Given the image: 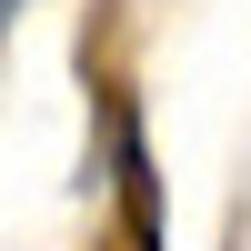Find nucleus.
<instances>
[{
    "instance_id": "f257e3e1",
    "label": "nucleus",
    "mask_w": 251,
    "mask_h": 251,
    "mask_svg": "<svg viewBox=\"0 0 251 251\" xmlns=\"http://www.w3.org/2000/svg\"><path fill=\"white\" fill-rule=\"evenodd\" d=\"M111 151H121V191H131V231L151 241V161H141V121H111Z\"/></svg>"
},
{
    "instance_id": "f03ea898",
    "label": "nucleus",
    "mask_w": 251,
    "mask_h": 251,
    "mask_svg": "<svg viewBox=\"0 0 251 251\" xmlns=\"http://www.w3.org/2000/svg\"><path fill=\"white\" fill-rule=\"evenodd\" d=\"M20 10H30V0H0V30H10V20H20Z\"/></svg>"
}]
</instances>
